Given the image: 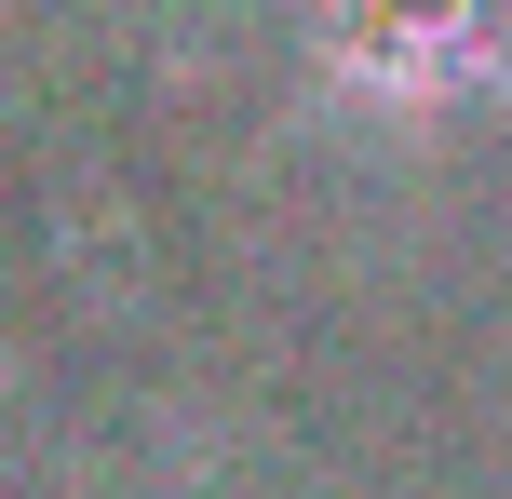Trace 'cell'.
I'll return each mask as SVG.
<instances>
[{"instance_id":"1","label":"cell","mask_w":512,"mask_h":499,"mask_svg":"<svg viewBox=\"0 0 512 499\" xmlns=\"http://www.w3.org/2000/svg\"><path fill=\"white\" fill-rule=\"evenodd\" d=\"M310 27H324V68L378 108H445L512 54V0H324Z\"/></svg>"}]
</instances>
